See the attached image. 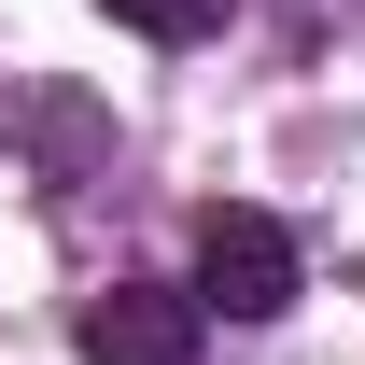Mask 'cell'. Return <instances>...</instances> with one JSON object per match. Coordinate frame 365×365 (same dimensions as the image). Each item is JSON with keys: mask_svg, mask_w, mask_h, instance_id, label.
<instances>
[{"mask_svg": "<svg viewBox=\"0 0 365 365\" xmlns=\"http://www.w3.org/2000/svg\"><path fill=\"white\" fill-rule=\"evenodd\" d=\"M267 14H281V43H295V56L337 43V29H365V0H267Z\"/></svg>", "mask_w": 365, "mask_h": 365, "instance_id": "cell-4", "label": "cell"}, {"mask_svg": "<svg viewBox=\"0 0 365 365\" xmlns=\"http://www.w3.org/2000/svg\"><path fill=\"white\" fill-rule=\"evenodd\" d=\"M197 337H211L197 281H98L71 309V351L85 365H197Z\"/></svg>", "mask_w": 365, "mask_h": 365, "instance_id": "cell-2", "label": "cell"}, {"mask_svg": "<svg viewBox=\"0 0 365 365\" xmlns=\"http://www.w3.org/2000/svg\"><path fill=\"white\" fill-rule=\"evenodd\" d=\"M98 14H113V29H140V43H211V29H225V14H239V0H98Z\"/></svg>", "mask_w": 365, "mask_h": 365, "instance_id": "cell-3", "label": "cell"}, {"mask_svg": "<svg viewBox=\"0 0 365 365\" xmlns=\"http://www.w3.org/2000/svg\"><path fill=\"white\" fill-rule=\"evenodd\" d=\"M295 225L281 211H253V197H225V211H197V309H225V323H281L295 309Z\"/></svg>", "mask_w": 365, "mask_h": 365, "instance_id": "cell-1", "label": "cell"}]
</instances>
